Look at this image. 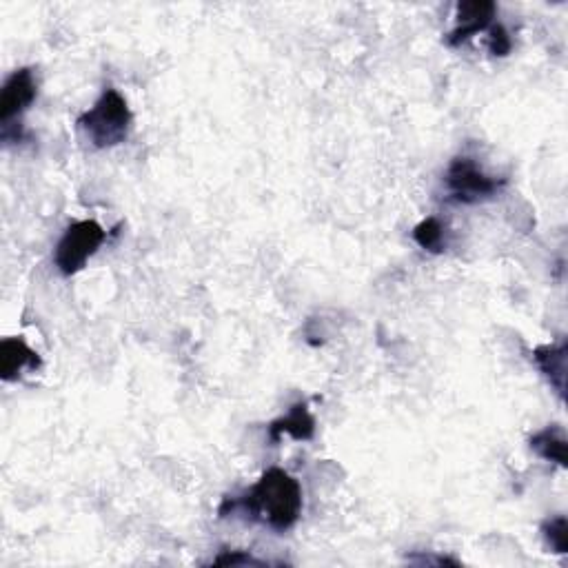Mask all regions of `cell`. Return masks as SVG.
Returning a JSON list of instances; mask_svg holds the SVG:
<instances>
[{"instance_id": "cell-5", "label": "cell", "mask_w": 568, "mask_h": 568, "mask_svg": "<svg viewBox=\"0 0 568 568\" xmlns=\"http://www.w3.org/2000/svg\"><path fill=\"white\" fill-rule=\"evenodd\" d=\"M36 94L38 85L34 78V69H16L14 74L5 80L3 94H0V123H3V129L14 125V120L34 103Z\"/></svg>"}, {"instance_id": "cell-7", "label": "cell", "mask_w": 568, "mask_h": 568, "mask_svg": "<svg viewBox=\"0 0 568 568\" xmlns=\"http://www.w3.org/2000/svg\"><path fill=\"white\" fill-rule=\"evenodd\" d=\"M282 435H291L293 440H311L316 435V420L309 411L307 402L293 404L291 411L284 415V418L271 422L269 426V440L273 444H278L282 440Z\"/></svg>"}, {"instance_id": "cell-6", "label": "cell", "mask_w": 568, "mask_h": 568, "mask_svg": "<svg viewBox=\"0 0 568 568\" xmlns=\"http://www.w3.org/2000/svg\"><path fill=\"white\" fill-rule=\"evenodd\" d=\"M497 12L495 3L491 0H466V3L458 5V27L453 29L446 38V45L458 47L466 43L471 36L486 32L491 27L493 16Z\"/></svg>"}, {"instance_id": "cell-11", "label": "cell", "mask_w": 568, "mask_h": 568, "mask_svg": "<svg viewBox=\"0 0 568 568\" xmlns=\"http://www.w3.org/2000/svg\"><path fill=\"white\" fill-rule=\"evenodd\" d=\"M413 240L418 245L429 251V253H442L446 242H444V227L440 225L438 218H426L422 220L418 227L413 229Z\"/></svg>"}, {"instance_id": "cell-9", "label": "cell", "mask_w": 568, "mask_h": 568, "mask_svg": "<svg viewBox=\"0 0 568 568\" xmlns=\"http://www.w3.org/2000/svg\"><path fill=\"white\" fill-rule=\"evenodd\" d=\"M566 353L568 344L566 340L557 344H542L533 351V360L540 371L546 375V380L551 382V387L557 391V395L564 400L566 391Z\"/></svg>"}, {"instance_id": "cell-3", "label": "cell", "mask_w": 568, "mask_h": 568, "mask_svg": "<svg viewBox=\"0 0 568 568\" xmlns=\"http://www.w3.org/2000/svg\"><path fill=\"white\" fill-rule=\"evenodd\" d=\"M446 189L455 202L462 205H475V202L491 200L504 189V178H493L484 174L482 167L469 156H458L446 169Z\"/></svg>"}, {"instance_id": "cell-12", "label": "cell", "mask_w": 568, "mask_h": 568, "mask_svg": "<svg viewBox=\"0 0 568 568\" xmlns=\"http://www.w3.org/2000/svg\"><path fill=\"white\" fill-rule=\"evenodd\" d=\"M542 533L553 553H560V555L568 553V522L564 515H557V517H551V520H546L542 524Z\"/></svg>"}, {"instance_id": "cell-4", "label": "cell", "mask_w": 568, "mask_h": 568, "mask_svg": "<svg viewBox=\"0 0 568 568\" xmlns=\"http://www.w3.org/2000/svg\"><path fill=\"white\" fill-rule=\"evenodd\" d=\"M107 238L105 229L96 220H80L69 225L56 245V267L63 276H74L85 269L87 260L94 256Z\"/></svg>"}, {"instance_id": "cell-2", "label": "cell", "mask_w": 568, "mask_h": 568, "mask_svg": "<svg viewBox=\"0 0 568 568\" xmlns=\"http://www.w3.org/2000/svg\"><path fill=\"white\" fill-rule=\"evenodd\" d=\"M80 129L94 142V147L107 149L125 142L131 127V111L127 100L114 87H107L96 105L78 118Z\"/></svg>"}, {"instance_id": "cell-14", "label": "cell", "mask_w": 568, "mask_h": 568, "mask_svg": "<svg viewBox=\"0 0 568 568\" xmlns=\"http://www.w3.org/2000/svg\"><path fill=\"white\" fill-rule=\"evenodd\" d=\"M213 564L216 566H265V562L256 560V557H251L245 551H233V553L225 551L213 560Z\"/></svg>"}, {"instance_id": "cell-1", "label": "cell", "mask_w": 568, "mask_h": 568, "mask_svg": "<svg viewBox=\"0 0 568 568\" xmlns=\"http://www.w3.org/2000/svg\"><path fill=\"white\" fill-rule=\"evenodd\" d=\"M242 511L249 520L269 526L271 531L284 533L296 526L302 513L300 482L282 469H269L260 480L238 500H225L220 515Z\"/></svg>"}, {"instance_id": "cell-10", "label": "cell", "mask_w": 568, "mask_h": 568, "mask_svg": "<svg viewBox=\"0 0 568 568\" xmlns=\"http://www.w3.org/2000/svg\"><path fill=\"white\" fill-rule=\"evenodd\" d=\"M531 449L540 455L542 460L553 462L566 469V435L562 426H546L544 431L535 433L531 438Z\"/></svg>"}, {"instance_id": "cell-8", "label": "cell", "mask_w": 568, "mask_h": 568, "mask_svg": "<svg viewBox=\"0 0 568 568\" xmlns=\"http://www.w3.org/2000/svg\"><path fill=\"white\" fill-rule=\"evenodd\" d=\"M40 369V358L34 349L27 347L25 340L7 338L0 344V373L3 380L12 382L23 371Z\"/></svg>"}, {"instance_id": "cell-13", "label": "cell", "mask_w": 568, "mask_h": 568, "mask_svg": "<svg viewBox=\"0 0 568 568\" xmlns=\"http://www.w3.org/2000/svg\"><path fill=\"white\" fill-rule=\"evenodd\" d=\"M511 36L502 25H491L489 27V52L493 56H509L511 52Z\"/></svg>"}]
</instances>
